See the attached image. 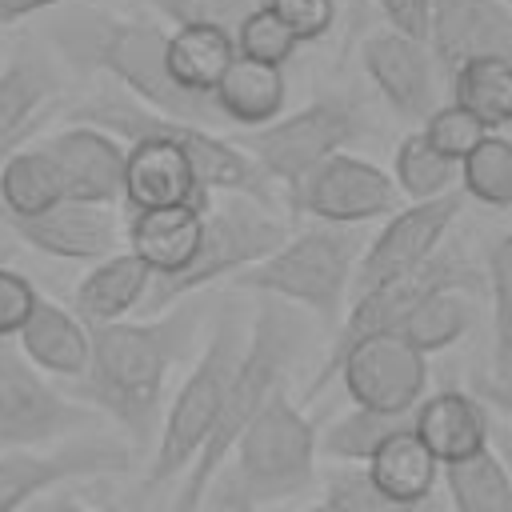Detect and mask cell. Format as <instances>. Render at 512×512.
I'll return each instance as SVG.
<instances>
[{"mask_svg":"<svg viewBox=\"0 0 512 512\" xmlns=\"http://www.w3.org/2000/svg\"><path fill=\"white\" fill-rule=\"evenodd\" d=\"M200 312L192 304H172L156 316L92 324L88 368L68 380V396L108 416L132 444L136 456H148L156 444L160 400L172 368L188 356L196 340Z\"/></svg>","mask_w":512,"mask_h":512,"instance_id":"1","label":"cell"},{"mask_svg":"<svg viewBox=\"0 0 512 512\" xmlns=\"http://www.w3.org/2000/svg\"><path fill=\"white\" fill-rule=\"evenodd\" d=\"M48 40L64 60L76 68L104 72L116 88H124L132 100L148 104L160 116L192 120L204 128H220V112L212 96L184 92L168 72V32L160 24L116 16L88 4H64L52 8Z\"/></svg>","mask_w":512,"mask_h":512,"instance_id":"2","label":"cell"},{"mask_svg":"<svg viewBox=\"0 0 512 512\" xmlns=\"http://www.w3.org/2000/svg\"><path fill=\"white\" fill-rule=\"evenodd\" d=\"M300 344H304V320L296 312H288L284 300L264 296L256 316H252V328L244 336V352H240V360L232 368L216 428H212L208 444L200 448V456L180 476V492L172 500V512H200L204 508L208 484L216 480V472L232 456V448L244 436V428L288 384V368H292Z\"/></svg>","mask_w":512,"mask_h":512,"instance_id":"3","label":"cell"},{"mask_svg":"<svg viewBox=\"0 0 512 512\" xmlns=\"http://www.w3.org/2000/svg\"><path fill=\"white\" fill-rule=\"evenodd\" d=\"M316 424L280 388L244 428L232 456L208 484L212 512H268L316 484Z\"/></svg>","mask_w":512,"mask_h":512,"instance_id":"4","label":"cell"},{"mask_svg":"<svg viewBox=\"0 0 512 512\" xmlns=\"http://www.w3.org/2000/svg\"><path fill=\"white\" fill-rule=\"evenodd\" d=\"M68 124H92L112 132L116 140H140V136H168L184 148L196 184L204 196H224V192H240V196H256L268 204V176L256 168V160L228 140L216 128L192 124V120H176V116H160L148 104L132 100L124 88L108 84L96 88L84 104H76L68 112Z\"/></svg>","mask_w":512,"mask_h":512,"instance_id":"5","label":"cell"},{"mask_svg":"<svg viewBox=\"0 0 512 512\" xmlns=\"http://www.w3.org/2000/svg\"><path fill=\"white\" fill-rule=\"evenodd\" d=\"M360 252H364V244H360L356 228L316 224V228H304V232L288 236L276 252H268L252 268L236 272L232 284L240 292L300 304L320 324L336 328L344 320V304L352 296Z\"/></svg>","mask_w":512,"mask_h":512,"instance_id":"6","label":"cell"},{"mask_svg":"<svg viewBox=\"0 0 512 512\" xmlns=\"http://www.w3.org/2000/svg\"><path fill=\"white\" fill-rule=\"evenodd\" d=\"M284 240H288V224L280 216H272V208L264 200L240 196V192L212 196L204 204V228H200V244H196L192 260L180 272L152 280V288L140 304V316H156L216 280H232L236 272L252 268L268 252H276Z\"/></svg>","mask_w":512,"mask_h":512,"instance_id":"7","label":"cell"},{"mask_svg":"<svg viewBox=\"0 0 512 512\" xmlns=\"http://www.w3.org/2000/svg\"><path fill=\"white\" fill-rule=\"evenodd\" d=\"M244 336L248 332L232 316L216 320L204 352L196 356V364L188 368V376L180 380L176 396L164 408V424H160V436L148 452V472L140 484L144 496L180 480L188 472V464L200 456V448L208 444L216 416H220V404H224V392H228V380H232V368L244 352Z\"/></svg>","mask_w":512,"mask_h":512,"instance_id":"8","label":"cell"},{"mask_svg":"<svg viewBox=\"0 0 512 512\" xmlns=\"http://www.w3.org/2000/svg\"><path fill=\"white\" fill-rule=\"evenodd\" d=\"M360 132V112L344 96H320L288 116H276L264 128H248L236 144L256 160V168L292 192L312 168L328 156L344 152L348 140Z\"/></svg>","mask_w":512,"mask_h":512,"instance_id":"9","label":"cell"},{"mask_svg":"<svg viewBox=\"0 0 512 512\" xmlns=\"http://www.w3.org/2000/svg\"><path fill=\"white\" fill-rule=\"evenodd\" d=\"M96 424V412L56 388L20 348L0 340V452L48 448L72 436H84Z\"/></svg>","mask_w":512,"mask_h":512,"instance_id":"10","label":"cell"},{"mask_svg":"<svg viewBox=\"0 0 512 512\" xmlns=\"http://www.w3.org/2000/svg\"><path fill=\"white\" fill-rule=\"evenodd\" d=\"M332 376H340L348 400L360 408L412 412L428 388V356L416 352L400 332H376L348 344L328 368H320L308 396H316Z\"/></svg>","mask_w":512,"mask_h":512,"instance_id":"11","label":"cell"},{"mask_svg":"<svg viewBox=\"0 0 512 512\" xmlns=\"http://www.w3.org/2000/svg\"><path fill=\"white\" fill-rule=\"evenodd\" d=\"M132 448L104 436H72L48 448L0 452V512H24L36 496L64 488L72 480L116 476L132 468Z\"/></svg>","mask_w":512,"mask_h":512,"instance_id":"12","label":"cell"},{"mask_svg":"<svg viewBox=\"0 0 512 512\" xmlns=\"http://www.w3.org/2000/svg\"><path fill=\"white\" fill-rule=\"evenodd\" d=\"M288 204L296 216L356 228V224L392 216L400 208V188L392 172H384L380 164L352 152H336L288 192Z\"/></svg>","mask_w":512,"mask_h":512,"instance_id":"13","label":"cell"},{"mask_svg":"<svg viewBox=\"0 0 512 512\" xmlns=\"http://www.w3.org/2000/svg\"><path fill=\"white\" fill-rule=\"evenodd\" d=\"M460 204H464L460 192H444V196L412 200L408 208H396L388 216V224L372 236V244L360 252L352 296L368 292V288H376L384 280H396V276L420 268L424 260H432L440 252V240L456 224Z\"/></svg>","mask_w":512,"mask_h":512,"instance_id":"14","label":"cell"},{"mask_svg":"<svg viewBox=\"0 0 512 512\" xmlns=\"http://www.w3.org/2000/svg\"><path fill=\"white\" fill-rule=\"evenodd\" d=\"M440 288H480V276H476V268H468L464 260L436 252V256L424 260L420 268H412V272H404V276H396V280H384V284H376V288H368V292H356V296H352V308H348L344 320H340V332H336V340H332V352H328L324 368H328L348 344H356V340H364V336H376V332H396L400 320H404L424 296H432V292H440Z\"/></svg>","mask_w":512,"mask_h":512,"instance_id":"15","label":"cell"},{"mask_svg":"<svg viewBox=\"0 0 512 512\" xmlns=\"http://www.w3.org/2000/svg\"><path fill=\"white\" fill-rule=\"evenodd\" d=\"M4 224L20 244L52 260L96 264L124 248V216L116 212V204L60 200L36 216H4Z\"/></svg>","mask_w":512,"mask_h":512,"instance_id":"16","label":"cell"},{"mask_svg":"<svg viewBox=\"0 0 512 512\" xmlns=\"http://www.w3.org/2000/svg\"><path fill=\"white\" fill-rule=\"evenodd\" d=\"M360 64L400 120H428L436 108V56L428 40L404 36L396 28L372 32L360 44Z\"/></svg>","mask_w":512,"mask_h":512,"instance_id":"17","label":"cell"},{"mask_svg":"<svg viewBox=\"0 0 512 512\" xmlns=\"http://www.w3.org/2000/svg\"><path fill=\"white\" fill-rule=\"evenodd\" d=\"M40 148L56 160L64 176L68 200H92V204H120L124 196V140H116L104 128L92 124H68L40 140Z\"/></svg>","mask_w":512,"mask_h":512,"instance_id":"18","label":"cell"},{"mask_svg":"<svg viewBox=\"0 0 512 512\" xmlns=\"http://www.w3.org/2000/svg\"><path fill=\"white\" fill-rule=\"evenodd\" d=\"M428 48L448 72L476 56H512V8L500 0H432Z\"/></svg>","mask_w":512,"mask_h":512,"instance_id":"19","label":"cell"},{"mask_svg":"<svg viewBox=\"0 0 512 512\" xmlns=\"http://www.w3.org/2000/svg\"><path fill=\"white\" fill-rule=\"evenodd\" d=\"M212 196L200 192L196 172L184 156V148L168 136H140L128 140L124 156V196L120 204L128 212L144 208H168V204H208Z\"/></svg>","mask_w":512,"mask_h":512,"instance_id":"20","label":"cell"},{"mask_svg":"<svg viewBox=\"0 0 512 512\" xmlns=\"http://www.w3.org/2000/svg\"><path fill=\"white\" fill-rule=\"evenodd\" d=\"M16 348L24 352L28 364H36L44 376L76 380L88 368L92 352V328L64 304L40 296L28 324L16 332Z\"/></svg>","mask_w":512,"mask_h":512,"instance_id":"21","label":"cell"},{"mask_svg":"<svg viewBox=\"0 0 512 512\" xmlns=\"http://www.w3.org/2000/svg\"><path fill=\"white\" fill-rule=\"evenodd\" d=\"M204 228V204H168V208H144L124 216V248L140 256L156 276L180 272Z\"/></svg>","mask_w":512,"mask_h":512,"instance_id":"22","label":"cell"},{"mask_svg":"<svg viewBox=\"0 0 512 512\" xmlns=\"http://www.w3.org/2000/svg\"><path fill=\"white\" fill-rule=\"evenodd\" d=\"M156 272L132 256L128 248L88 264V272L80 276L76 292H72V312L92 328V324H112V320H124L132 312H140L148 288H152Z\"/></svg>","mask_w":512,"mask_h":512,"instance_id":"23","label":"cell"},{"mask_svg":"<svg viewBox=\"0 0 512 512\" xmlns=\"http://www.w3.org/2000/svg\"><path fill=\"white\" fill-rule=\"evenodd\" d=\"M412 432L440 460V468L484 452L488 448V436H492L488 412L468 392H456V388L436 392V396H424L412 408Z\"/></svg>","mask_w":512,"mask_h":512,"instance_id":"24","label":"cell"},{"mask_svg":"<svg viewBox=\"0 0 512 512\" xmlns=\"http://www.w3.org/2000/svg\"><path fill=\"white\" fill-rule=\"evenodd\" d=\"M212 104L224 124L232 128H264L276 116H284L288 104V76L284 64H264L236 56L220 84L212 88Z\"/></svg>","mask_w":512,"mask_h":512,"instance_id":"25","label":"cell"},{"mask_svg":"<svg viewBox=\"0 0 512 512\" xmlns=\"http://www.w3.org/2000/svg\"><path fill=\"white\" fill-rule=\"evenodd\" d=\"M232 60H236V40L216 24H184L168 32V72L184 92L212 96V88L220 84Z\"/></svg>","mask_w":512,"mask_h":512,"instance_id":"26","label":"cell"},{"mask_svg":"<svg viewBox=\"0 0 512 512\" xmlns=\"http://www.w3.org/2000/svg\"><path fill=\"white\" fill-rule=\"evenodd\" d=\"M368 472L392 500H404V504L432 500V488L440 484V460L424 448V440L412 428H400L396 436H388L368 460Z\"/></svg>","mask_w":512,"mask_h":512,"instance_id":"27","label":"cell"},{"mask_svg":"<svg viewBox=\"0 0 512 512\" xmlns=\"http://www.w3.org/2000/svg\"><path fill=\"white\" fill-rule=\"evenodd\" d=\"M68 200L56 160L40 144H20L0 168V216H36Z\"/></svg>","mask_w":512,"mask_h":512,"instance_id":"28","label":"cell"},{"mask_svg":"<svg viewBox=\"0 0 512 512\" xmlns=\"http://www.w3.org/2000/svg\"><path fill=\"white\" fill-rule=\"evenodd\" d=\"M400 428H412V412H380V408L352 404L324 432H316V452L336 464H368L376 448Z\"/></svg>","mask_w":512,"mask_h":512,"instance_id":"29","label":"cell"},{"mask_svg":"<svg viewBox=\"0 0 512 512\" xmlns=\"http://www.w3.org/2000/svg\"><path fill=\"white\" fill-rule=\"evenodd\" d=\"M440 480L448 488L452 512H512V468L492 448L444 464Z\"/></svg>","mask_w":512,"mask_h":512,"instance_id":"30","label":"cell"},{"mask_svg":"<svg viewBox=\"0 0 512 512\" xmlns=\"http://www.w3.org/2000/svg\"><path fill=\"white\" fill-rule=\"evenodd\" d=\"M452 100L488 132L512 124V56H476L452 72Z\"/></svg>","mask_w":512,"mask_h":512,"instance_id":"31","label":"cell"},{"mask_svg":"<svg viewBox=\"0 0 512 512\" xmlns=\"http://www.w3.org/2000/svg\"><path fill=\"white\" fill-rule=\"evenodd\" d=\"M468 292H472V288H440V292L424 296V300L400 320L396 332H400L416 352H424V356L452 348V344L472 328V320H476V308H472Z\"/></svg>","mask_w":512,"mask_h":512,"instance_id":"32","label":"cell"},{"mask_svg":"<svg viewBox=\"0 0 512 512\" xmlns=\"http://www.w3.org/2000/svg\"><path fill=\"white\" fill-rule=\"evenodd\" d=\"M56 92V72L36 56H16L0 68V136L32 132L44 124L40 108Z\"/></svg>","mask_w":512,"mask_h":512,"instance_id":"33","label":"cell"},{"mask_svg":"<svg viewBox=\"0 0 512 512\" xmlns=\"http://www.w3.org/2000/svg\"><path fill=\"white\" fill-rule=\"evenodd\" d=\"M296 512H432V500L424 504H404L392 500L368 472V464H336L324 476V492L316 504L296 508Z\"/></svg>","mask_w":512,"mask_h":512,"instance_id":"34","label":"cell"},{"mask_svg":"<svg viewBox=\"0 0 512 512\" xmlns=\"http://www.w3.org/2000/svg\"><path fill=\"white\" fill-rule=\"evenodd\" d=\"M456 160L440 156L424 132H408L400 144H396V156H392V180L400 188V196L408 200H432V196H444L452 192V180H456Z\"/></svg>","mask_w":512,"mask_h":512,"instance_id":"35","label":"cell"},{"mask_svg":"<svg viewBox=\"0 0 512 512\" xmlns=\"http://www.w3.org/2000/svg\"><path fill=\"white\" fill-rule=\"evenodd\" d=\"M464 192L488 208H512V140L488 132L464 160H460Z\"/></svg>","mask_w":512,"mask_h":512,"instance_id":"36","label":"cell"},{"mask_svg":"<svg viewBox=\"0 0 512 512\" xmlns=\"http://www.w3.org/2000/svg\"><path fill=\"white\" fill-rule=\"evenodd\" d=\"M488 296H492V360L496 376L512 380V232L488 252Z\"/></svg>","mask_w":512,"mask_h":512,"instance_id":"37","label":"cell"},{"mask_svg":"<svg viewBox=\"0 0 512 512\" xmlns=\"http://www.w3.org/2000/svg\"><path fill=\"white\" fill-rule=\"evenodd\" d=\"M236 40V56H248V60H264V64H288L296 56V36L288 32V24L268 8V4H252L248 16L236 24L232 32Z\"/></svg>","mask_w":512,"mask_h":512,"instance_id":"38","label":"cell"},{"mask_svg":"<svg viewBox=\"0 0 512 512\" xmlns=\"http://www.w3.org/2000/svg\"><path fill=\"white\" fill-rule=\"evenodd\" d=\"M424 140L440 152V156H448V160H464L484 136H488V128L468 112V108H460L456 100L452 104H440V108H432L428 112V120H424Z\"/></svg>","mask_w":512,"mask_h":512,"instance_id":"39","label":"cell"},{"mask_svg":"<svg viewBox=\"0 0 512 512\" xmlns=\"http://www.w3.org/2000/svg\"><path fill=\"white\" fill-rule=\"evenodd\" d=\"M164 20H172L176 28L184 24H216L224 32H236V24L248 16V8L256 0H148Z\"/></svg>","mask_w":512,"mask_h":512,"instance_id":"40","label":"cell"},{"mask_svg":"<svg viewBox=\"0 0 512 512\" xmlns=\"http://www.w3.org/2000/svg\"><path fill=\"white\" fill-rule=\"evenodd\" d=\"M260 4H268L288 24L296 44H312L328 36L336 24V0H260Z\"/></svg>","mask_w":512,"mask_h":512,"instance_id":"41","label":"cell"},{"mask_svg":"<svg viewBox=\"0 0 512 512\" xmlns=\"http://www.w3.org/2000/svg\"><path fill=\"white\" fill-rule=\"evenodd\" d=\"M36 300H40V288L20 268L0 264V340L16 336L28 324Z\"/></svg>","mask_w":512,"mask_h":512,"instance_id":"42","label":"cell"},{"mask_svg":"<svg viewBox=\"0 0 512 512\" xmlns=\"http://www.w3.org/2000/svg\"><path fill=\"white\" fill-rule=\"evenodd\" d=\"M376 8L384 12L388 28L428 40V24H432V0H376Z\"/></svg>","mask_w":512,"mask_h":512,"instance_id":"43","label":"cell"},{"mask_svg":"<svg viewBox=\"0 0 512 512\" xmlns=\"http://www.w3.org/2000/svg\"><path fill=\"white\" fill-rule=\"evenodd\" d=\"M24 512H108L104 504H84L76 492H64V488H52V492H44V496H36Z\"/></svg>","mask_w":512,"mask_h":512,"instance_id":"44","label":"cell"},{"mask_svg":"<svg viewBox=\"0 0 512 512\" xmlns=\"http://www.w3.org/2000/svg\"><path fill=\"white\" fill-rule=\"evenodd\" d=\"M64 4H76V0H0V24H16V20H28L36 12L64 8Z\"/></svg>","mask_w":512,"mask_h":512,"instance_id":"45","label":"cell"},{"mask_svg":"<svg viewBox=\"0 0 512 512\" xmlns=\"http://www.w3.org/2000/svg\"><path fill=\"white\" fill-rule=\"evenodd\" d=\"M32 132H36V128H32ZM32 132H16V136H0V168H4V160H8V156H12V152H16V148H20V144H24V140H28Z\"/></svg>","mask_w":512,"mask_h":512,"instance_id":"46","label":"cell"},{"mask_svg":"<svg viewBox=\"0 0 512 512\" xmlns=\"http://www.w3.org/2000/svg\"><path fill=\"white\" fill-rule=\"evenodd\" d=\"M8 256H12V244H8V240H0V264H8Z\"/></svg>","mask_w":512,"mask_h":512,"instance_id":"47","label":"cell"},{"mask_svg":"<svg viewBox=\"0 0 512 512\" xmlns=\"http://www.w3.org/2000/svg\"><path fill=\"white\" fill-rule=\"evenodd\" d=\"M104 508H108V512H128V508H120V504H104Z\"/></svg>","mask_w":512,"mask_h":512,"instance_id":"48","label":"cell"},{"mask_svg":"<svg viewBox=\"0 0 512 512\" xmlns=\"http://www.w3.org/2000/svg\"><path fill=\"white\" fill-rule=\"evenodd\" d=\"M352 4H356V16H360L364 12V0H352Z\"/></svg>","mask_w":512,"mask_h":512,"instance_id":"49","label":"cell"},{"mask_svg":"<svg viewBox=\"0 0 512 512\" xmlns=\"http://www.w3.org/2000/svg\"><path fill=\"white\" fill-rule=\"evenodd\" d=\"M508 468H512V452H508Z\"/></svg>","mask_w":512,"mask_h":512,"instance_id":"50","label":"cell"}]
</instances>
